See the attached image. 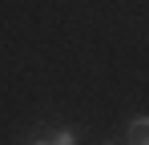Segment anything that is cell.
<instances>
[{"label": "cell", "instance_id": "cell-1", "mask_svg": "<svg viewBox=\"0 0 149 145\" xmlns=\"http://www.w3.org/2000/svg\"><path fill=\"white\" fill-rule=\"evenodd\" d=\"M125 145H149V117H133V121H129Z\"/></svg>", "mask_w": 149, "mask_h": 145}, {"label": "cell", "instance_id": "cell-3", "mask_svg": "<svg viewBox=\"0 0 149 145\" xmlns=\"http://www.w3.org/2000/svg\"><path fill=\"white\" fill-rule=\"evenodd\" d=\"M28 145H52V141H49V137H32Z\"/></svg>", "mask_w": 149, "mask_h": 145}, {"label": "cell", "instance_id": "cell-2", "mask_svg": "<svg viewBox=\"0 0 149 145\" xmlns=\"http://www.w3.org/2000/svg\"><path fill=\"white\" fill-rule=\"evenodd\" d=\"M52 145H81V133H77L73 125H61V129H52Z\"/></svg>", "mask_w": 149, "mask_h": 145}, {"label": "cell", "instance_id": "cell-4", "mask_svg": "<svg viewBox=\"0 0 149 145\" xmlns=\"http://www.w3.org/2000/svg\"><path fill=\"white\" fill-rule=\"evenodd\" d=\"M101 145H117V141H101Z\"/></svg>", "mask_w": 149, "mask_h": 145}]
</instances>
